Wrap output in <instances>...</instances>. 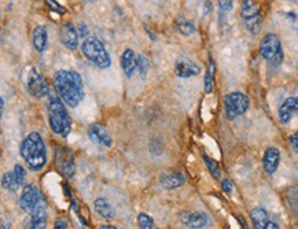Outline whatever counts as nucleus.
<instances>
[{"label":"nucleus","instance_id":"nucleus-19","mask_svg":"<svg viewBox=\"0 0 298 229\" xmlns=\"http://www.w3.org/2000/svg\"><path fill=\"white\" fill-rule=\"evenodd\" d=\"M298 111V96L297 98H289L283 102L279 107V120L282 124H289L291 116Z\"/></svg>","mask_w":298,"mask_h":229},{"label":"nucleus","instance_id":"nucleus-9","mask_svg":"<svg viewBox=\"0 0 298 229\" xmlns=\"http://www.w3.org/2000/svg\"><path fill=\"white\" fill-rule=\"evenodd\" d=\"M42 200V195L38 190L32 184H26L22 190L21 198H19V208L26 213H32L33 209Z\"/></svg>","mask_w":298,"mask_h":229},{"label":"nucleus","instance_id":"nucleus-12","mask_svg":"<svg viewBox=\"0 0 298 229\" xmlns=\"http://www.w3.org/2000/svg\"><path fill=\"white\" fill-rule=\"evenodd\" d=\"M59 39L61 43L69 50H72V51H74L77 45H78V33H77L76 28L70 22H66V24L61 26Z\"/></svg>","mask_w":298,"mask_h":229},{"label":"nucleus","instance_id":"nucleus-2","mask_svg":"<svg viewBox=\"0 0 298 229\" xmlns=\"http://www.w3.org/2000/svg\"><path fill=\"white\" fill-rule=\"evenodd\" d=\"M21 155L32 172H40L46 166L47 150L40 133L32 132L22 140Z\"/></svg>","mask_w":298,"mask_h":229},{"label":"nucleus","instance_id":"nucleus-7","mask_svg":"<svg viewBox=\"0 0 298 229\" xmlns=\"http://www.w3.org/2000/svg\"><path fill=\"white\" fill-rule=\"evenodd\" d=\"M55 164L61 173L66 178H72L74 176L76 165H74V155L66 147H56L55 150Z\"/></svg>","mask_w":298,"mask_h":229},{"label":"nucleus","instance_id":"nucleus-26","mask_svg":"<svg viewBox=\"0 0 298 229\" xmlns=\"http://www.w3.org/2000/svg\"><path fill=\"white\" fill-rule=\"evenodd\" d=\"M202 158H204L205 164L208 166L209 172H210V174H212L213 177L216 178V180H218V178L222 177V169H220L217 162L214 159H212V158H209L208 155H204Z\"/></svg>","mask_w":298,"mask_h":229},{"label":"nucleus","instance_id":"nucleus-24","mask_svg":"<svg viewBox=\"0 0 298 229\" xmlns=\"http://www.w3.org/2000/svg\"><path fill=\"white\" fill-rule=\"evenodd\" d=\"M245 25H246V29L250 32L251 35H259L261 31V24H263V18H261V14L259 15H254V17L247 18L245 19Z\"/></svg>","mask_w":298,"mask_h":229},{"label":"nucleus","instance_id":"nucleus-11","mask_svg":"<svg viewBox=\"0 0 298 229\" xmlns=\"http://www.w3.org/2000/svg\"><path fill=\"white\" fill-rule=\"evenodd\" d=\"M186 182V177L182 172L177 170H166L160 174V186L165 190H175L179 188L180 186H183Z\"/></svg>","mask_w":298,"mask_h":229},{"label":"nucleus","instance_id":"nucleus-23","mask_svg":"<svg viewBox=\"0 0 298 229\" xmlns=\"http://www.w3.org/2000/svg\"><path fill=\"white\" fill-rule=\"evenodd\" d=\"M260 14V7L255 3L254 0H243L242 3V10H241V15H242V19H247V18L254 17V15H259Z\"/></svg>","mask_w":298,"mask_h":229},{"label":"nucleus","instance_id":"nucleus-3","mask_svg":"<svg viewBox=\"0 0 298 229\" xmlns=\"http://www.w3.org/2000/svg\"><path fill=\"white\" fill-rule=\"evenodd\" d=\"M64 103L65 102L61 99L59 95H56L54 91H50L47 107L48 124L54 133L66 138L72 130V120Z\"/></svg>","mask_w":298,"mask_h":229},{"label":"nucleus","instance_id":"nucleus-8","mask_svg":"<svg viewBox=\"0 0 298 229\" xmlns=\"http://www.w3.org/2000/svg\"><path fill=\"white\" fill-rule=\"evenodd\" d=\"M26 177L25 169L22 168L21 165H15L13 172H7L3 174L2 177V186L5 187L6 190L11 191V192H17L21 186L24 184Z\"/></svg>","mask_w":298,"mask_h":229},{"label":"nucleus","instance_id":"nucleus-15","mask_svg":"<svg viewBox=\"0 0 298 229\" xmlns=\"http://www.w3.org/2000/svg\"><path fill=\"white\" fill-rule=\"evenodd\" d=\"M279 162H281V152L276 147H269L265 150L264 159H263V165H264V170L268 174H273L279 168Z\"/></svg>","mask_w":298,"mask_h":229},{"label":"nucleus","instance_id":"nucleus-30","mask_svg":"<svg viewBox=\"0 0 298 229\" xmlns=\"http://www.w3.org/2000/svg\"><path fill=\"white\" fill-rule=\"evenodd\" d=\"M46 3L50 6V9L54 10V11H56L58 14H65V9L61 5H58L55 0H46Z\"/></svg>","mask_w":298,"mask_h":229},{"label":"nucleus","instance_id":"nucleus-34","mask_svg":"<svg viewBox=\"0 0 298 229\" xmlns=\"http://www.w3.org/2000/svg\"><path fill=\"white\" fill-rule=\"evenodd\" d=\"M223 186V191L226 192V194H231V191H232V182L230 181V180H223L222 182Z\"/></svg>","mask_w":298,"mask_h":229},{"label":"nucleus","instance_id":"nucleus-36","mask_svg":"<svg viewBox=\"0 0 298 229\" xmlns=\"http://www.w3.org/2000/svg\"><path fill=\"white\" fill-rule=\"evenodd\" d=\"M101 229H115V226H111V225H102V226H99Z\"/></svg>","mask_w":298,"mask_h":229},{"label":"nucleus","instance_id":"nucleus-6","mask_svg":"<svg viewBox=\"0 0 298 229\" xmlns=\"http://www.w3.org/2000/svg\"><path fill=\"white\" fill-rule=\"evenodd\" d=\"M26 88L28 92L33 98L42 99L44 96H48L50 94V87L46 78L43 77V74H40L37 70H30L29 76H28V82H26Z\"/></svg>","mask_w":298,"mask_h":229},{"label":"nucleus","instance_id":"nucleus-27","mask_svg":"<svg viewBox=\"0 0 298 229\" xmlns=\"http://www.w3.org/2000/svg\"><path fill=\"white\" fill-rule=\"evenodd\" d=\"M150 61L149 58L146 55H143V54H139L137 55V69H139V73H141V76L143 78L147 76V73H149L150 70Z\"/></svg>","mask_w":298,"mask_h":229},{"label":"nucleus","instance_id":"nucleus-14","mask_svg":"<svg viewBox=\"0 0 298 229\" xmlns=\"http://www.w3.org/2000/svg\"><path fill=\"white\" fill-rule=\"evenodd\" d=\"M88 134H90V139L92 142L98 143L101 146L111 147V144H113L111 136L109 134L106 128L99 125V124H92V125H90V128H88Z\"/></svg>","mask_w":298,"mask_h":229},{"label":"nucleus","instance_id":"nucleus-20","mask_svg":"<svg viewBox=\"0 0 298 229\" xmlns=\"http://www.w3.org/2000/svg\"><path fill=\"white\" fill-rule=\"evenodd\" d=\"M94 208L95 212L98 213L99 216L102 217V218H106V220H111V218H114V210L109 203V200L105 198H98L95 199L94 202Z\"/></svg>","mask_w":298,"mask_h":229},{"label":"nucleus","instance_id":"nucleus-4","mask_svg":"<svg viewBox=\"0 0 298 229\" xmlns=\"http://www.w3.org/2000/svg\"><path fill=\"white\" fill-rule=\"evenodd\" d=\"M81 52L88 61L99 69H107L111 65V58L101 40L96 37H87L81 44Z\"/></svg>","mask_w":298,"mask_h":229},{"label":"nucleus","instance_id":"nucleus-29","mask_svg":"<svg viewBox=\"0 0 298 229\" xmlns=\"http://www.w3.org/2000/svg\"><path fill=\"white\" fill-rule=\"evenodd\" d=\"M137 225H139V228L142 229L155 228V224H154L153 218L150 216H147L146 213H141V214L137 216Z\"/></svg>","mask_w":298,"mask_h":229},{"label":"nucleus","instance_id":"nucleus-28","mask_svg":"<svg viewBox=\"0 0 298 229\" xmlns=\"http://www.w3.org/2000/svg\"><path fill=\"white\" fill-rule=\"evenodd\" d=\"M177 28H179V32L184 36H190L195 32V26L192 25L191 22L186 21L184 18H180L177 21Z\"/></svg>","mask_w":298,"mask_h":229},{"label":"nucleus","instance_id":"nucleus-35","mask_svg":"<svg viewBox=\"0 0 298 229\" xmlns=\"http://www.w3.org/2000/svg\"><path fill=\"white\" fill-rule=\"evenodd\" d=\"M279 226H277V224H275V222H271L269 221L268 224H267V226H265V229H277Z\"/></svg>","mask_w":298,"mask_h":229},{"label":"nucleus","instance_id":"nucleus-31","mask_svg":"<svg viewBox=\"0 0 298 229\" xmlns=\"http://www.w3.org/2000/svg\"><path fill=\"white\" fill-rule=\"evenodd\" d=\"M218 6H220V10L224 13L231 11L232 10V0H218Z\"/></svg>","mask_w":298,"mask_h":229},{"label":"nucleus","instance_id":"nucleus-17","mask_svg":"<svg viewBox=\"0 0 298 229\" xmlns=\"http://www.w3.org/2000/svg\"><path fill=\"white\" fill-rule=\"evenodd\" d=\"M47 224V206L46 203L40 200L37 206L33 209L32 212V218H30V228L38 229V228H46Z\"/></svg>","mask_w":298,"mask_h":229},{"label":"nucleus","instance_id":"nucleus-32","mask_svg":"<svg viewBox=\"0 0 298 229\" xmlns=\"http://www.w3.org/2000/svg\"><path fill=\"white\" fill-rule=\"evenodd\" d=\"M290 146L293 148V151L298 154V130L294 134H291V138H290Z\"/></svg>","mask_w":298,"mask_h":229},{"label":"nucleus","instance_id":"nucleus-25","mask_svg":"<svg viewBox=\"0 0 298 229\" xmlns=\"http://www.w3.org/2000/svg\"><path fill=\"white\" fill-rule=\"evenodd\" d=\"M214 72H216V66L212 61L209 62L208 70H206V74H205L204 80V89L206 94H210L213 91V78H214Z\"/></svg>","mask_w":298,"mask_h":229},{"label":"nucleus","instance_id":"nucleus-33","mask_svg":"<svg viewBox=\"0 0 298 229\" xmlns=\"http://www.w3.org/2000/svg\"><path fill=\"white\" fill-rule=\"evenodd\" d=\"M69 226L68 221L65 220V218H58V220L54 222V228L55 229H66Z\"/></svg>","mask_w":298,"mask_h":229},{"label":"nucleus","instance_id":"nucleus-21","mask_svg":"<svg viewBox=\"0 0 298 229\" xmlns=\"http://www.w3.org/2000/svg\"><path fill=\"white\" fill-rule=\"evenodd\" d=\"M33 45L36 51L43 52L47 47V29L46 26H37L33 31Z\"/></svg>","mask_w":298,"mask_h":229},{"label":"nucleus","instance_id":"nucleus-1","mask_svg":"<svg viewBox=\"0 0 298 229\" xmlns=\"http://www.w3.org/2000/svg\"><path fill=\"white\" fill-rule=\"evenodd\" d=\"M54 87L69 107H77L84 99V84L77 72L58 70L54 76Z\"/></svg>","mask_w":298,"mask_h":229},{"label":"nucleus","instance_id":"nucleus-10","mask_svg":"<svg viewBox=\"0 0 298 229\" xmlns=\"http://www.w3.org/2000/svg\"><path fill=\"white\" fill-rule=\"evenodd\" d=\"M282 50L281 40L275 33H268L263 37L260 43V54L261 56L267 59V61H271L275 58L277 52Z\"/></svg>","mask_w":298,"mask_h":229},{"label":"nucleus","instance_id":"nucleus-16","mask_svg":"<svg viewBox=\"0 0 298 229\" xmlns=\"http://www.w3.org/2000/svg\"><path fill=\"white\" fill-rule=\"evenodd\" d=\"M182 221L183 224H186L190 228H206L209 224L208 216L202 212H195V213H184L182 214Z\"/></svg>","mask_w":298,"mask_h":229},{"label":"nucleus","instance_id":"nucleus-22","mask_svg":"<svg viewBox=\"0 0 298 229\" xmlns=\"http://www.w3.org/2000/svg\"><path fill=\"white\" fill-rule=\"evenodd\" d=\"M250 217H251V221H253V225H254L255 228H259V229H265L267 224L269 222L268 213L265 212L263 208L253 209L250 213Z\"/></svg>","mask_w":298,"mask_h":229},{"label":"nucleus","instance_id":"nucleus-18","mask_svg":"<svg viewBox=\"0 0 298 229\" xmlns=\"http://www.w3.org/2000/svg\"><path fill=\"white\" fill-rule=\"evenodd\" d=\"M121 67L127 77H132L137 69V56L131 48H127L121 55Z\"/></svg>","mask_w":298,"mask_h":229},{"label":"nucleus","instance_id":"nucleus-13","mask_svg":"<svg viewBox=\"0 0 298 229\" xmlns=\"http://www.w3.org/2000/svg\"><path fill=\"white\" fill-rule=\"evenodd\" d=\"M175 73L180 78L195 77L201 73V67L186 58H180L175 63Z\"/></svg>","mask_w":298,"mask_h":229},{"label":"nucleus","instance_id":"nucleus-5","mask_svg":"<svg viewBox=\"0 0 298 229\" xmlns=\"http://www.w3.org/2000/svg\"><path fill=\"white\" fill-rule=\"evenodd\" d=\"M250 100L242 92H231L224 98V108L228 120H235L247 111Z\"/></svg>","mask_w":298,"mask_h":229}]
</instances>
